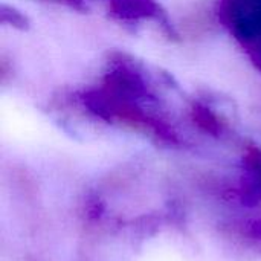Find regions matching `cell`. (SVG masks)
Instances as JSON below:
<instances>
[{
    "mask_svg": "<svg viewBox=\"0 0 261 261\" xmlns=\"http://www.w3.org/2000/svg\"><path fill=\"white\" fill-rule=\"evenodd\" d=\"M217 17L261 72V0H220Z\"/></svg>",
    "mask_w": 261,
    "mask_h": 261,
    "instance_id": "6da1fadb",
    "label": "cell"
},
{
    "mask_svg": "<svg viewBox=\"0 0 261 261\" xmlns=\"http://www.w3.org/2000/svg\"><path fill=\"white\" fill-rule=\"evenodd\" d=\"M110 14L122 21L154 20L165 32L174 35V29L168 20L167 12L154 0H109Z\"/></svg>",
    "mask_w": 261,
    "mask_h": 261,
    "instance_id": "7a4b0ae2",
    "label": "cell"
},
{
    "mask_svg": "<svg viewBox=\"0 0 261 261\" xmlns=\"http://www.w3.org/2000/svg\"><path fill=\"white\" fill-rule=\"evenodd\" d=\"M191 115L194 122L205 132L211 135H219L222 132V122L219 116L203 102H194L191 109Z\"/></svg>",
    "mask_w": 261,
    "mask_h": 261,
    "instance_id": "3957f363",
    "label": "cell"
},
{
    "mask_svg": "<svg viewBox=\"0 0 261 261\" xmlns=\"http://www.w3.org/2000/svg\"><path fill=\"white\" fill-rule=\"evenodd\" d=\"M0 20L3 24H9L12 28H17L20 31H26L29 28V20L28 17L15 9L14 6H8V5H2V9H0Z\"/></svg>",
    "mask_w": 261,
    "mask_h": 261,
    "instance_id": "277c9868",
    "label": "cell"
},
{
    "mask_svg": "<svg viewBox=\"0 0 261 261\" xmlns=\"http://www.w3.org/2000/svg\"><path fill=\"white\" fill-rule=\"evenodd\" d=\"M58 2H63L75 9H80V11H84L86 9V2L84 0H58Z\"/></svg>",
    "mask_w": 261,
    "mask_h": 261,
    "instance_id": "5b68a950",
    "label": "cell"
}]
</instances>
